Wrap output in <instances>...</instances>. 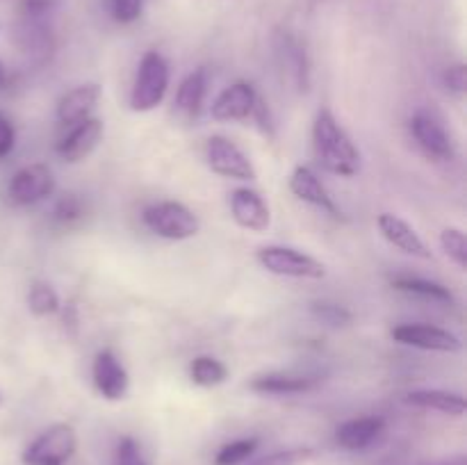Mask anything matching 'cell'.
<instances>
[{
	"label": "cell",
	"mask_w": 467,
	"mask_h": 465,
	"mask_svg": "<svg viewBox=\"0 0 467 465\" xmlns=\"http://www.w3.org/2000/svg\"><path fill=\"white\" fill-rule=\"evenodd\" d=\"M392 287L404 294L420 296V299L436 301V304H454V296L447 290L445 285L436 281H427V278L420 276H397L392 278Z\"/></svg>",
	"instance_id": "obj_23"
},
{
	"label": "cell",
	"mask_w": 467,
	"mask_h": 465,
	"mask_svg": "<svg viewBox=\"0 0 467 465\" xmlns=\"http://www.w3.org/2000/svg\"><path fill=\"white\" fill-rule=\"evenodd\" d=\"M422 465H467V456L465 454H456V456H447V459H436V460H427Z\"/></svg>",
	"instance_id": "obj_36"
},
{
	"label": "cell",
	"mask_w": 467,
	"mask_h": 465,
	"mask_svg": "<svg viewBox=\"0 0 467 465\" xmlns=\"http://www.w3.org/2000/svg\"><path fill=\"white\" fill-rule=\"evenodd\" d=\"M109 14L121 26H130L144 12V0H108Z\"/></svg>",
	"instance_id": "obj_31"
},
{
	"label": "cell",
	"mask_w": 467,
	"mask_h": 465,
	"mask_svg": "<svg viewBox=\"0 0 467 465\" xmlns=\"http://www.w3.org/2000/svg\"><path fill=\"white\" fill-rule=\"evenodd\" d=\"M442 82H445L447 91H451V94H456V96H463L467 91V68H465V64H454V67L447 68L445 76H442Z\"/></svg>",
	"instance_id": "obj_34"
},
{
	"label": "cell",
	"mask_w": 467,
	"mask_h": 465,
	"mask_svg": "<svg viewBox=\"0 0 467 465\" xmlns=\"http://www.w3.org/2000/svg\"><path fill=\"white\" fill-rule=\"evenodd\" d=\"M55 191V176L48 164H27L18 169L7 185V196L14 205H36L39 201L48 199Z\"/></svg>",
	"instance_id": "obj_7"
},
{
	"label": "cell",
	"mask_w": 467,
	"mask_h": 465,
	"mask_svg": "<svg viewBox=\"0 0 467 465\" xmlns=\"http://www.w3.org/2000/svg\"><path fill=\"white\" fill-rule=\"evenodd\" d=\"M249 388L258 395H304V392L313 390L315 378L299 377V374L267 372L251 378Z\"/></svg>",
	"instance_id": "obj_21"
},
{
	"label": "cell",
	"mask_w": 467,
	"mask_h": 465,
	"mask_svg": "<svg viewBox=\"0 0 467 465\" xmlns=\"http://www.w3.org/2000/svg\"><path fill=\"white\" fill-rule=\"evenodd\" d=\"M313 144L319 164L328 173L351 178L360 169V153L349 132L337 123L331 109H319L313 123Z\"/></svg>",
	"instance_id": "obj_1"
},
{
	"label": "cell",
	"mask_w": 467,
	"mask_h": 465,
	"mask_svg": "<svg viewBox=\"0 0 467 465\" xmlns=\"http://www.w3.org/2000/svg\"><path fill=\"white\" fill-rule=\"evenodd\" d=\"M190 378L201 388H217L228 378V367L213 356H196L190 365Z\"/></svg>",
	"instance_id": "obj_24"
},
{
	"label": "cell",
	"mask_w": 467,
	"mask_h": 465,
	"mask_svg": "<svg viewBox=\"0 0 467 465\" xmlns=\"http://www.w3.org/2000/svg\"><path fill=\"white\" fill-rule=\"evenodd\" d=\"M255 260L265 272L274 274V276L306 278V281H319V278L327 276V267H324L322 260L299 249H292V246H263L255 253Z\"/></svg>",
	"instance_id": "obj_4"
},
{
	"label": "cell",
	"mask_w": 467,
	"mask_h": 465,
	"mask_svg": "<svg viewBox=\"0 0 467 465\" xmlns=\"http://www.w3.org/2000/svg\"><path fill=\"white\" fill-rule=\"evenodd\" d=\"M114 465H149L146 459L141 456L140 445L135 442V438H121L117 447V454H114Z\"/></svg>",
	"instance_id": "obj_33"
},
{
	"label": "cell",
	"mask_w": 467,
	"mask_h": 465,
	"mask_svg": "<svg viewBox=\"0 0 467 465\" xmlns=\"http://www.w3.org/2000/svg\"><path fill=\"white\" fill-rule=\"evenodd\" d=\"M278 57L295 85L304 91L308 89V59H306V50L301 48L299 41L292 39L290 35L278 36Z\"/></svg>",
	"instance_id": "obj_22"
},
{
	"label": "cell",
	"mask_w": 467,
	"mask_h": 465,
	"mask_svg": "<svg viewBox=\"0 0 467 465\" xmlns=\"http://www.w3.org/2000/svg\"><path fill=\"white\" fill-rule=\"evenodd\" d=\"M255 103H258V94H255L254 85L251 82H233L231 87L222 91V94L214 98L210 114H213L214 121H246L254 114Z\"/></svg>",
	"instance_id": "obj_12"
},
{
	"label": "cell",
	"mask_w": 467,
	"mask_h": 465,
	"mask_svg": "<svg viewBox=\"0 0 467 465\" xmlns=\"http://www.w3.org/2000/svg\"><path fill=\"white\" fill-rule=\"evenodd\" d=\"M231 214L240 228L249 232H267L272 226V212L263 196L251 187H237L231 191Z\"/></svg>",
	"instance_id": "obj_10"
},
{
	"label": "cell",
	"mask_w": 467,
	"mask_h": 465,
	"mask_svg": "<svg viewBox=\"0 0 467 465\" xmlns=\"http://www.w3.org/2000/svg\"><path fill=\"white\" fill-rule=\"evenodd\" d=\"M141 222L146 223L150 232L171 242L190 240V237L199 235L201 231L199 217L181 201H158V203H150L141 212Z\"/></svg>",
	"instance_id": "obj_3"
},
{
	"label": "cell",
	"mask_w": 467,
	"mask_h": 465,
	"mask_svg": "<svg viewBox=\"0 0 467 465\" xmlns=\"http://www.w3.org/2000/svg\"><path fill=\"white\" fill-rule=\"evenodd\" d=\"M205 94H208V73H205V68H196L178 85L176 98H173L176 119L185 123L194 121L199 117L201 108H203Z\"/></svg>",
	"instance_id": "obj_19"
},
{
	"label": "cell",
	"mask_w": 467,
	"mask_h": 465,
	"mask_svg": "<svg viewBox=\"0 0 467 465\" xmlns=\"http://www.w3.org/2000/svg\"><path fill=\"white\" fill-rule=\"evenodd\" d=\"M105 126L99 117H89L85 121L76 123V126L68 128L67 135L57 141L55 150H57L59 158L64 162H82V160L89 158L96 150V146L103 141Z\"/></svg>",
	"instance_id": "obj_9"
},
{
	"label": "cell",
	"mask_w": 467,
	"mask_h": 465,
	"mask_svg": "<svg viewBox=\"0 0 467 465\" xmlns=\"http://www.w3.org/2000/svg\"><path fill=\"white\" fill-rule=\"evenodd\" d=\"M91 378H94V388L103 399L119 401L128 395L130 388V378H128L126 367L121 360L114 356V351L103 349L94 356V365H91Z\"/></svg>",
	"instance_id": "obj_11"
},
{
	"label": "cell",
	"mask_w": 467,
	"mask_h": 465,
	"mask_svg": "<svg viewBox=\"0 0 467 465\" xmlns=\"http://www.w3.org/2000/svg\"><path fill=\"white\" fill-rule=\"evenodd\" d=\"M441 246L447 253V258L459 269H467V237L461 228H445L441 232Z\"/></svg>",
	"instance_id": "obj_29"
},
{
	"label": "cell",
	"mask_w": 467,
	"mask_h": 465,
	"mask_svg": "<svg viewBox=\"0 0 467 465\" xmlns=\"http://www.w3.org/2000/svg\"><path fill=\"white\" fill-rule=\"evenodd\" d=\"M313 456L315 450H310V447H290V450H278L260 456V459L246 460L244 465H304Z\"/></svg>",
	"instance_id": "obj_27"
},
{
	"label": "cell",
	"mask_w": 467,
	"mask_h": 465,
	"mask_svg": "<svg viewBox=\"0 0 467 465\" xmlns=\"http://www.w3.org/2000/svg\"><path fill=\"white\" fill-rule=\"evenodd\" d=\"M5 80H7V71H5V64L0 62V87L5 85Z\"/></svg>",
	"instance_id": "obj_37"
},
{
	"label": "cell",
	"mask_w": 467,
	"mask_h": 465,
	"mask_svg": "<svg viewBox=\"0 0 467 465\" xmlns=\"http://www.w3.org/2000/svg\"><path fill=\"white\" fill-rule=\"evenodd\" d=\"M379 232L383 235V240L390 246L400 249L401 253L415 255V258L429 260L431 258V249L427 246V242L420 237V232L410 226L409 222H404L401 217L392 212H381L377 219Z\"/></svg>",
	"instance_id": "obj_14"
},
{
	"label": "cell",
	"mask_w": 467,
	"mask_h": 465,
	"mask_svg": "<svg viewBox=\"0 0 467 465\" xmlns=\"http://www.w3.org/2000/svg\"><path fill=\"white\" fill-rule=\"evenodd\" d=\"M27 308L35 317H48V315L57 313L62 304H59V294L50 283L35 281L27 290Z\"/></svg>",
	"instance_id": "obj_25"
},
{
	"label": "cell",
	"mask_w": 467,
	"mask_h": 465,
	"mask_svg": "<svg viewBox=\"0 0 467 465\" xmlns=\"http://www.w3.org/2000/svg\"><path fill=\"white\" fill-rule=\"evenodd\" d=\"M100 96H103V91H100V87L96 82H87V85H78L73 89H68L57 100V109H55L59 126L71 128L76 123L89 119L94 114L96 105H99Z\"/></svg>",
	"instance_id": "obj_16"
},
{
	"label": "cell",
	"mask_w": 467,
	"mask_h": 465,
	"mask_svg": "<svg viewBox=\"0 0 467 465\" xmlns=\"http://www.w3.org/2000/svg\"><path fill=\"white\" fill-rule=\"evenodd\" d=\"M205 162L217 176L231 178V181H249L254 182L258 178L255 167L246 158L244 150L223 135H213L205 144Z\"/></svg>",
	"instance_id": "obj_6"
},
{
	"label": "cell",
	"mask_w": 467,
	"mask_h": 465,
	"mask_svg": "<svg viewBox=\"0 0 467 465\" xmlns=\"http://www.w3.org/2000/svg\"><path fill=\"white\" fill-rule=\"evenodd\" d=\"M410 135L427 158L436 160V162H450L454 158V146H451L450 135L429 114L420 112L410 119Z\"/></svg>",
	"instance_id": "obj_13"
},
{
	"label": "cell",
	"mask_w": 467,
	"mask_h": 465,
	"mask_svg": "<svg viewBox=\"0 0 467 465\" xmlns=\"http://www.w3.org/2000/svg\"><path fill=\"white\" fill-rule=\"evenodd\" d=\"M404 401L409 406H415V408L422 410H436V413L442 415H451V418H461L465 415V397L461 392H451V390H410L406 392Z\"/></svg>",
	"instance_id": "obj_20"
},
{
	"label": "cell",
	"mask_w": 467,
	"mask_h": 465,
	"mask_svg": "<svg viewBox=\"0 0 467 465\" xmlns=\"http://www.w3.org/2000/svg\"><path fill=\"white\" fill-rule=\"evenodd\" d=\"M287 187L304 203L313 205V208L322 210V212L331 214L336 219L342 217L340 208L336 205L333 196L328 194L327 185L319 181V176L310 167H295V171L290 173V181H287Z\"/></svg>",
	"instance_id": "obj_15"
},
{
	"label": "cell",
	"mask_w": 467,
	"mask_h": 465,
	"mask_svg": "<svg viewBox=\"0 0 467 465\" xmlns=\"http://www.w3.org/2000/svg\"><path fill=\"white\" fill-rule=\"evenodd\" d=\"M62 0H18V14L21 18H41V21H50L55 12H57Z\"/></svg>",
	"instance_id": "obj_32"
},
{
	"label": "cell",
	"mask_w": 467,
	"mask_h": 465,
	"mask_svg": "<svg viewBox=\"0 0 467 465\" xmlns=\"http://www.w3.org/2000/svg\"><path fill=\"white\" fill-rule=\"evenodd\" d=\"M383 427H386V422L381 418H374V415L347 419L336 429V442L347 451H363L379 440Z\"/></svg>",
	"instance_id": "obj_18"
},
{
	"label": "cell",
	"mask_w": 467,
	"mask_h": 465,
	"mask_svg": "<svg viewBox=\"0 0 467 465\" xmlns=\"http://www.w3.org/2000/svg\"><path fill=\"white\" fill-rule=\"evenodd\" d=\"M82 214H85V203L76 194L62 196L53 208V219L59 226H71L73 222L82 219Z\"/></svg>",
	"instance_id": "obj_30"
},
{
	"label": "cell",
	"mask_w": 467,
	"mask_h": 465,
	"mask_svg": "<svg viewBox=\"0 0 467 465\" xmlns=\"http://www.w3.org/2000/svg\"><path fill=\"white\" fill-rule=\"evenodd\" d=\"M255 450H258V438H240V440L226 442L214 456V465H244L246 460H251Z\"/></svg>",
	"instance_id": "obj_26"
},
{
	"label": "cell",
	"mask_w": 467,
	"mask_h": 465,
	"mask_svg": "<svg viewBox=\"0 0 467 465\" xmlns=\"http://www.w3.org/2000/svg\"><path fill=\"white\" fill-rule=\"evenodd\" d=\"M392 340L404 346L422 351H441V354H456L463 349L459 336L450 333L447 328L431 326V324H400L390 331Z\"/></svg>",
	"instance_id": "obj_8"
},
{
	"label": "cell",
	"mask_w": 467,
	"mask_h": 465,
	"mask_svg": "<svg viewBox=\"0 0 467 465\" xmlns=\"http://www.w3.org/2000/svg\"><path fill=\"white\" fill-rule=\"evenodd\" d=\"M171 82V68L167 57L158 50H149L141 57L137 68L135 82L130 91V109L132 112H150L164 100Z\"/></svg>",
	"instance_id": "obj_2"
},
{
	"label": "cell",
	"mask_w": 467,
	"mask_h": 465,
	"mask_svg": "<svg viewBox=\"0 0 467 465\" xmlns=\"http://www.w3.org/2000/svg\"><path fill=\"white\" fill-rule=\"evenodd\" d=\"M16 44L26 57L44 64L53 55L55 35L50 21L41 18H18L16 26Z\"/></svg>",
	"instance_id": "obj_17"
},
{
	"label": "cell",
	"mask_w": 467,
	"mask_h": 465,
	"mask_svg": "<svg viewBox=\"0 0 467 465\" xmlns=\"http://www.w3.org/2000/svg\"><path fill=\"white\" fill-rule=\"evenodd\" d=\"M14 146H16V128L7 114L0 112V160L7 158Z\"/></svg>",
	"instance_id": "obj_35"
},
{
	"label": "cell",
	"mask_w": 467,
	"mask_h": 465,
	"mask_svg": "<svg viewBox=\"0 0 467 465\" xmlns=\"http://www.w3.org/2000/svg\"><path fill=\"white\" fill-rule=\"evenodd\" d=\"M78 450V433L71 424L57 422L41 431L23 450V465H67Z\"/></svg>",
	"instance_id": "obj_5"
},
{
	"label": "cell",
	"mask_w": 467,
	"mask_h": 465,
	"mask_svg": "<svg viewBox=\"0 0 467 465\" xmlns=\"http://www.w3.org/2000/svg\"><path fill=\"white\" fill-rule=\"evenodd\" d=\"M3 404H5V397H3V392H0V408H3Z\"/></svg>",
	"instance_id": "obj_38"
},
{
	"label": "cell",
	"mask_w": 467,
	"mask_h": 465,
	"mask_svg": "<svg viewBox=\"0 0 467 465\" xmlns=\"http://www.w3.org/2000/svg\"><path fill=\"white\" fill-rule=\"evenodd\" d=\"M310 310H313V317L322 322L324 326L345 328L354 322V315H351L349 308L340 304H331V301H317Z\"/></svg>",
	"instance_id": "obj_28"
}]
</instances>
